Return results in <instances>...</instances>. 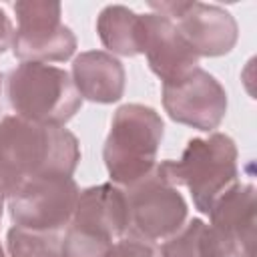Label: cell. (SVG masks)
Returning a JSON list of instances; mask_svg holds the SVG:
<instances>
[{
    "mask_svg": "<svg viewBox=\"0 0 257 257\" xmlns=\"http://www.w3.org/2000/svg\"><path fill=\"white\" fill-rule=\"evenodd\" d=\"M122 193L128 213V237L151 243L167 241L187 221V201L169 181L163 163H157L147 177L124 187Z\"/></svg>",
    "mask_w": 257,
    "mask_h": 257,
    "instance_id": "6",
    "label": "cell"
},
{
    "mask_svg": "<svg viewBox=\"0 0 257 257\" xmlns=\"http://www.w3.org/2000/svg\"><path fill=\"white\" fill-rule=\"evenodd\" d=\"M0 257H6V255H4V249H2V245H0Z\"/></svg>",
    "mask_w": 257,
    "mask_h": 257,
    "instance_id": "21",
    "label": "cell"
},
{
    "mask_svg": "<svg viewBox=\"0 0 257 257\" xmlns=\"http://www.w3.org/2000/svg\"><path fill=\"white\" fill-rule=\"evenodd\" d=\"M161 257H231L225 243L203 219L195 217L167 241H163Z\"/></svg>",
    "mask_w": 257,
    "mask_h": 257,
    "instance_id": "15",
    "label": "cell"
},
{
    "mask_svg": "<svg viewBox=\"0 0 257 257\" xmlns=\"http://www.w3.org/2000/svg\"><path fill=\"white\" fill-rule=\"evenodd\" d=\"M2 80H4V78H2V72H0V92H2Z\"/></svg>",
    "mask_w": 257,
    "mask_h": 257,
    "instance_id": "20",
    "label": "cell"
},
{
    "mask_svg": "<svg viewBox=\"0 0 257 257\" xmlns=\"http://www.w3.org/2000/svg\"><path fill=\"white\" fill-rule=\"evenodd\" d=\"M165 122L147 104L126 102L118 106L110 120V131L102 147L104 167L112 185L124 189L147 177L157 161Z\"/></svg>",
    "mask_w": 257,
    "mask_h": 257,
    "instance_id": "2",
    "label": "cell"
},
{
    "mask_svg": "<svg viewBox=\"0 0 257 257\" xmlns=\"http://www.w3.org/2000/svg\"><path fill=\"white\" fill-rule=\"evenodd\" d=\"M2 211H4V207H0V219H2Z\"/></svg>",
    "mask_w": 257,
    "mask_h": 257,
    "instance_id": "22",
    "label": "cell"
},
{
    "mask_svg": "<svg viewBox=\"0 0 257 257\" xmlns=\"http://www.w3.org/2000/svg\"><path fill=\"white\" fill-rule=\"evenodd\" d=\"M237 145L225 133H209L195 137L183 149L179 161H161L169 181L187 187L199 213L209 215L215 199L239 179Z\"/></svg>",
    "mask_w": 257,
    "mask_h": 257,
    "instance_id": "3",
    "label": "cell"
},
{
    "mask_svg": "<svg viewBox=\"0 0 257 257\" xmlns=\"http://www.w3.org/2000/svg\"><path fill=\"white\" fill-rule=\"evenodd\" d=\"M10 197V183L4 175V171L0 169V207H4V201Z\"/></svg>",
    "mask_w": 257,
    "mask_h": 257,
    "instance_id": "19",
    "label": "cell"
},
{
    "mask_svg": "<svg viewBox=\"0 0 257 257\" xmlns=\"http://www.w3.org/2000/svg\"><path fill=\"white\" fill-rule=\"evenodd\" d=\"M145 40L143 54L147 56L149 68L165 82H175L187 76L199 66L197 52L181 36L175 22L163 14H143Z\"/></svg>",
    "mask_w": 257,
    "mask_h": 257,
    "instance_id": "12",
    "label": "cell"
},
{
    "mask_svg": "<svg viewBox=\"0 0 257 257\" xmlns=\"http://www.w3.org/2000/svg\"><path fill=\"white\" fill-rule=\"evenodd\" d=\"M78 161L80 145L68 128L18 114H6L0 120V169L10 183V193L20 181L32 177H72Z\"/></svg>",
    "mask_w": 257,
    "mask_h": 257,
    "instance_id": "1",
    "label": "cell"
},
{
    "mask_svg": "<svg viewBox=\"0 0 257 257\" xmlns=\"http://www.w3.org/2000/svg\"><path fill=\"white\" fill-rule=\"evenodd\" d=\"M157 14L171 18L197 52V56L215 58L229 54L239 40V26L235 16L217 6L197 0H169V2H149Z\"/></svg>",
    "mask_w": 257,
    "mask_h": 257,
    "instance_id": "9",
    "label": "cell"
},
{
    "mask_svg": "<svg viewBox=\"0 0 257 257\" xmlns=\"http://www.w3.org/2000/svg\"><path fill=\"white\" fill-rule=\"evenodd\" d=\"M96 34L112 56L118 54L133 58L143 54V14H137L122 4H108L100 10L96 18Z\"/></svg>",
    "mask_w": 257,
    "mask_h": 257,
    "instance_id": "14",
    "label": "cell"
},
{
    "mask_svg": "<svg viewBox=\"0 0 257 257\" xmlns=\"http://www.w3.org/2000/svg\"><path fill=\"white\" fill-rule=\"evenodd\" d=\"M6 96L18 116L64 126L82 106L70 72L52 64L20 62L6 76Z\"/></svg>",
    "mask_w": 257,
    "mask_h": 257,
    "instance_id": "4",
    "label": "cell"
},
{
    "mask_svg": "<svg viewBox=\"0 0 257 257\" xmlns=\"http://www.w3.org/2000/svg\"><path fill=\"white\" fill-rule=\"evenodd\" d=\"M70 76L82 100L112 104L124 94V66L106 50H86L74 56Z\"/></svg>",
    "mask_w": 257,
    "mask_h": 257,
    "instance_id": "13",
    "label": "cell"
},
{
    "mask_svg": "<svg viewBox=\"0 0 257 257\" xmlns=\"http://www.w3.org/2000/svg\"><path fill=\"white\" fill-rule=\"evenodd\" d=\"M104 257H161V249L151 241L124 235L112 243Z\"/></svg>",
    "mask_w": 257,
    "mask_h": 257,
    "instance_id": "17",
    "label": "cell"
},
{
    "mask_svg": "<svg viewBox=\"0 0 257 257\" xmlns=\"http://www.w3.org/2000/svg\"><path fill=\"white\" fill-rule=\"evenodd\" d=\"M62 235L10 227L6 233L8 257H62Z\"/></svg>",
    "mask_w": 257,
    "mask_h": 257,
    "instance_id": "16",
    "label": "cell"
},
{
    "mask_svg": "<svg viewBox=\"0 0 257 257\" xmlns=\"http://www.w3.org/2000/svg\"><path fill=\"white\" fill-rule=\"evenodd\" d=\"M227 102L223 84L201 66L163 84V106L169 118L203 133H215L227 114Z\"/></svg>",
    "mask_w": 257,
    "mask_h": 257,
    "instance_id": "10",
    "label": "cell"
},
{
    "mask_svg": "<svg viewBox=\"0 0 257 257\" xmlns=\"http://www.w3.org/2000/svg\"><path fill=\"white\" fill-rule=\"evenodd\" d=\"M128 213L120 187L100 183L80 191L70 223L62 235V257H104L126 235Z\"/></svg>",
    "mask_w": 257,
    "mask_h": 257,
    "instance_id": "5",
    "label": "cell"
},
{
    "mask_svg": "<svg viewBox=\"0 0 257 257\" xmlns=\"http://www.w3.org/2000/svg\"><path fill=\"white\" fill-rule=\"evenodd\" d=\"M16 30L12 54L20 62H64L76 50L74 32L62 22L60 2L20 0L14 4Z\"/></svg>",
    "mask_w": 257,
    "mask_h": 257,
    "instance_id": "8",
    "label": "cell"
},
{
    "mask_svg": "<svg viewBox=\"0 0 257 257\" xmlns=\"http://www.w3.org/2000/svg\"><path fill=\"white\" fill-rule=\"evenodd\" d=\"M209 219L231 257H255L257 191L253 183H233L215 199Z\"/></svg>",
    "mask_w": 257,
    "mask_h": 257,
    "instance_id": "11",
    "label": "cell"
},
{
    "mask_svg": "<svg viewBox=\"0 0 257 257\" xmlns=\"http://www.w3.org/2000/svg\"><path fill=\"white\" fill-rule=\"evenodd\" d=\"M80 189L72 177L46 175L20 181L8 197L16 227L40 233H60L72 219Z\"/></svg>",
    "mask_w": 257,
    "mask_h": 257,
    "instance_id": "7",
    "label": "cell"
},
{
    "mask_svg": "<svg viewBox=\"0 0 257 257\" xmlns=\"http://www.w3.org/2000/svg\"><path fill=\"white\" fill-rule=\"evenodd\" d=\"M12 38H14V26L10 16L0 8V54L6 52V48L12 46Z\"/></svg>",
    "mask_w": 257,
    "mask_h": 257,
    "instance_id": "18",
    "label": "cell"
}]
</instances>
